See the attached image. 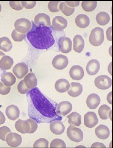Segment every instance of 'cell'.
<instances>
[{
	"label": "cell",
	"mask_w": 113,
	"mask_h": 148,
	"mask_svg": "<svg viewBox=\"0 0 113 148\" xmlns=\"http://www.w3.org/2000/svg\"><path fill=\"white\" fill-rule=\"evenodd\" d=\"M72 105L69 102L63 101L59 103L57 106L56 112L60 116H64L72 110Z\"/></svg>",
	"instance_id": "8"
},
{
	"label": "cell",
	"mask_w": 113,
	"mask_h": 148,
	"mask_svg": "<svg viewBox=\"0 0 113 148\" xmlns=\"http://www.w3.org/2000/svg\"><path fill=\"white\" fill-rule=\"evenodd\" d=\"M1 80L5 85L10 87L15 83L16 78L12 73L5 72L2 74Z\"/></svg>",
	"instance_id": "27"
},
{
	"label": "cell",
	"mask_w": 113,
	"mask_h": 148,
	"mask_svg": "<svg viewBox=\"0 0 113 148\" xmlns=\"http://www.w3.org/2000/svg\"><path fill=\"white\" fill-rule=\"evenodd\" d=\"M73 48L76 52L80 53L83 50L84 46V41L81 36L77 35L73 39Z\"/></svg>",
	"instance_id": "26"
},
{
	"label": "cell",
	"mask_w": 113,
	"mask_h": 148,
	"mask_svg": "<svg viewBox=\"0 0 113 148\" xmlns=\"http://www.w3.org/2000/svg\"><path fill=\"white\" fill-rule=\"evenodd\" d=\"M91 147H105V145L103 143L98 142L94 143L91 146Z\"/></svg>",
	"instance_id": "47"
},
{
	"label": "cell",
	"mask_w": 113,
	"mask_h": 148,
	"mask_svg": "<svg viewBox=\"0 0 113 148\" xmlns=\"http://www.w3.org/2000/svg\"><path fill=\"white\" fill-rule=\"evenodd\" d=\"M29 117L37 123H51L61 120L62 117L56 112L58 103L47 97L37 87L30 90L26 94Z\"/></svg>",
	"instance_id": "1"
},
{
	"label": "cell",
	"mask_w": 113,
	"mask_h": 148,
	"mask_svg": "<svg viewBox=\"0 0 113 148\" xmlns=\"http://www.w3.org/2000/svg\"><path fill=\"white\" fill-rule=\"evenodd\" d=\"M5 55V54L2 52L0 51V60L2 57Z\"/></svg>",
	"instance_id": "50"
},
{
	"label": "cell",
	"mask_w": 113,
	"mask_h": 148,
	"mask_svg": "<svg viewBox=\"0 0 113 148\" xmlns=\"http://www.w3.org/2000/svg\"><path fill=\"white\" fill-rule=\"evenodd\" d=\"M11 36L14 41H21L25 38L26 36V34L18 32L14 29L12 33Z\"/></svg>",
	"instance_id": "37"
},
{
	"label": "cell",
	"mask_w": 113,
	"mask_h": 148,
	"mask_svg": "<svg viewBox=\"0 0 113 148\" xmlns=\"http://www.w3.org/2000/svg\"><path fill=\"white\" fill-rule=\"evenodd\" d=\"M24 84L27 88L29 90L36 87L37 85V79L35 74L30 73L24 77Z\"/></svg>",
	"instance_id": "19"
},
{
	"label": "cell",
	"mask_w": 113,
	"mask_h": 148,
	"mask_svg": "<svg viewBox=\"0 0 113 148\" xmlns=\"http://www.w3.org/2000/svg\"><path fill=\"white\" fill-rule=\"evenodd\" d=\"M95 133L98 138L102 139H105L109 136L110 131L108 127L106 126L100 125L96 128Z\"/></svg>",
	"instance_id": "23"
},
{
	"label": "cell",
	"mask_w": 113,
	"mask_h": 148,
	"mask_svg": "<svg viewBox=\"0 0 113 148\" xmlns=\"http://www.w3.org/2000/svg\"><path fill=\"white\" fill-rule=\"evenodd\" d=\"M5 113L8 119L11 120H14L19 117L20 111L16 105H11L6 108Z\"/></svg>",
	"instance_id": "20"
},
{
	"label": "cell",
	"mask_w": 113,
	"mask_h": 148,
	"mask_svg": "<svg viewBox=\"0 0 113 148\" xmlns=\"http://www.w3.org/2000/svg\"><path fill=\"white\" fill-rule=\"evenodd\" d=\"M55 87L58 92L63 93L68 90L70 87V85L67 80L64 79H61L56 81Z\"/></svg>",
	"instance_id": "24"
},
{
	"label": "cell",
	"mask_w": 113,
	"mask_h": 148,
	"mask_svg": "<svg viewBox=\"0 0 113 148\" xmlns=\"http://www.w3.org/2000/svg\"><path fill=\"white\" fill-rule=\"evenodd\" d=\"M60 10L66 16L71 15L75 11V8L70 7L68 5L65 1L61 2L59 6Z\"/></svg>",
	"instance_id": "33"
},
{
	"label": "cell",
	"mask_w": 113,
	"mask_h": 148,
	"mask_svg": "<svg viewBox=\"0 0 113 148\" xmlns=\"http://www.w3.org/2000/svg\"><path fill=\"white\" fill-rule=\"evenodd\" d=\"M36 1H21L23 7L27 9H31L33 8L36 4Z\"/></svg>",
	"instance_id": "43"
},
{
	"label": "cell",
	"mask_w": 113,
	"mask_h": 148,
	"mask_svg": "<svg viewBox=\"0 0 113 148\" xmlns=\"http://www.w3.org/2000/svg\"><path fill=\"white\" fill-rule=\"evenodd\" d=\"M5 141L9 146L16 147L21 144L22 138L21 136L15 132H10L6 135Z\"/></svg>",
	"instance_id": "10"
},
{
	"label": "cell",
	"mask_w": 113,
	"mask_h": 148,
	"mask_svg": "<svg viewBox=\"0 0 113 148\" xmlns=\"http://www.w3.org/2000/svg\"><path fill=\"white\" fill-rule=\"evenodd\" d=\"M66 4L68 6L74 7L78 6L79 3V1H65Z\"/></svg>",
	"instance_id": "45"
},
{
	"label": "cell",
	"mask_w": 113,
	"mask_h": 148,
	"mask_svg": "<svg viewBox=\"0 0 113 148\" xmlns=\"http://www.w3.org/2000/svg\"><path fill=\"white\" fill-rule=\"evenodd\" d=\"M94 83L98 88L105 90L108 89L112 85V80L107 75H100L97 77L95 80Z\"/></svg>",
	"instance_id": "6"
},
{
	"label": "cell",
	"mask_w": 113,
	"mask_h": 148,
	"mask_svg": "<svg viewBox=\"0 0 113 148\" xmlns=\"http://www.w3.org/2000/svg\"><path fill=\"white\" fill-rule=\"evenodd\" d=\"M110 20L109 15L105 12H100L96 16L97 22L101 25L103 26L109 22Z\"/></svg>",
	"instance_id": "31"
},
{
	"label": "cell",
	"mask_w": 113,
	"mask_h": 148,
	"mask_svg": "<svg viewBox=\"0 0 113 148\" xmlns=\"http://www.w3.org/2000/svg\"><path fill=\"white\" fill-rule=\"evenodd\" d=\"M32 26L30 21L25 18L18 19L14 23L15 29L17 31L26 34L30 30Z\"/></svg>",
	"instance_id": "4"
},
{
	"label": "cell",
	"mask_w": 113,
	"mask_h": 148,
	"mask_svg": "<svg viewBox=\"0 0 113 148\" xmlns=\"http://www.w3.org/2000/svg\"><path fill=\"white\" fill-rule=\"evenodd\" d=\"M75 22L78 27L85 28L87 27L90 23V20L88 16L84 14H80L75 18Z\"/></svg>",
	"instance_id": "25"
},
{
	"label": "cell",
	"mask_w": 113,
	"mask_h": 148,
	"mask_svg": "<svg viewBox=\"0 0 113 148\" xmlns=\"http://www.w3.org/2000/svg\"><path fill=\"white\" fill-rule=\"evenodd\" d=\"M100 98L97 94L92 93L87 97L86 103L88 107L90 109H96L100 103Z\"/></svg>",
	"instance_id": "18"
},
{
	"label": "cell",
	"mask_w": 113,
	"mask_h": 148,
	"mask_svg": "<svg viewBox=\"0 0 113 148\" xmlns=\"http://www.w3.org/2000/svg\"><path fill=\"white\" fill-rule=\"evenodd\" d=\"M1 4H0V12H1Z\"/></svg>",
	"instance_id": "51"
},
{
	"label": "cell",
	"mask_w": 113,
	"mask_h": 148,
	"mask_svg": "<svg viewBox=\"0 0 113 148\" xmlns=\"http://www.w3.org/2000/svg\"><path fill=\"white\" fill-rule=\"evenodd\" d=\"M12 47V43L8 37H3L0 38V50L7 52L10 51Z\"/></svg>",
	"instance_id": "32"
},
{
	"label": "cell",
	"mask_w": 113,
	"mask_h": 148,
	"mask_svg": "<svg viewBox=\"0 0 113 148\" xmlns=\"http://www.w3.org/2000/svg\"><path fill=\"white\" fill-rule=\"evenodd\" d=\"M30 123L31 126V130L30 134L34 132L38 128L37 122L32 119H27Z\"/></svg>",
	"instance_id": "44"
},
{
	"label": "cell",
	"mask_w": 113,
	"mask_h": 148,
	"mask_svg": "<svg viewBox=\"0 0 113 148\" xmlns=\"http://www.w3.org/2000/svg\"><path fill=\"white\" fill-rule=\"evenodd\" d=\"M66 133L68 138L73 141L79 142L83 140V133L79 128L70 125L67 128Z\"/></svg>",
	"instance_id": "5"
},
{
	"label": "cell",
	"mask_w": 113,
	"mask_h": 148,
	"mask_svg": "<svg viewBox=\"0 0 113 148\" xmlns=\"http://www.w3.org/2000/svg\"><path fill=\"white\" fill-rule=\"evenodd\" d=\"M31 29L27 34V37L32 45L38 49H47L55 43V40L51 28L42 24L35 25L32 21Z\"/></svg>",
	"instance_id": "2"
},
{
	"label": "cell",
	"mask_w": 113,
	"mask_h": 148,
	"mask_svg": "<svg viewBox=\"0 0 113 148\" xmlns=\"http://www.w3.org/2000/svg\"><path fill=\"white\" fill-rule=\"evenodd\" d=\"M10 128L6 126H3L0 128V139L5 141V138L8 134L11 132Z\"/></svg>",
	"instance_id": "39"
},
{
	"label": "cell",
	"mask_w": 113,
	"mask_h": 148,
	"mask_svg": "<svg viewBox=\"0 0 113 148\" xmlns=\"http://www.w3.org/2000/svg\"><path fill=\"white\" fill-rule=\"evenodd\" d=\"M112 111L110 108L107 105L104 104L99 108L98 112L100 118L102 119H106L111 118Z\"/></svg>",
	"instance_id": "29"
},
{
	"label": "cell",
	"mask_w": 113,
	"mask_h": 148,
	"mask_svg": "<svg viewBox=\"0 0 113 148\" xmlns=\"http://www.w3.org/2000/svg\"><path fill=\"white\" fill-rule=\"evenodd\" d=\"M104 40L103 30L102 29L97 27L92 30L89 37L91 44L94 46H98L102 44Z\"/></svg>",
	"instance_id": "3"
},
{
	"label": "cell",
	"mask_w": 113,
	"mask_h": 148,
	"mask_svg": "<svg viewBox=\"0 0 113 148\" xmlns=\"http://www.w3.org/2000/svg\"><path fill=\"white\" fill-rule=\"evenodd\" d=\"M107 39L110 41H112V26L108 28L106 31Z\"/></svg>",
	"instance_id": "46"
},
{
	"label": "cell",
	"mask_w": 113,
	"mask_h": 148,
	"mask_svg": "<svg viewBox=\"0 0 113 148\" xmlns=\"http://www.w3.org/2000/svg\"><path fill=\"white\" fill-rule=\"evenodd\" d=\"M97 1H82L81 7L85 11L90 12L94 10L97 7Z\"/></svg>",
	"instance_id": "34"
},
{
	"label": "cell",
	"mask_w": 113,
	"mask_h": 148,
	"mask_svg": "<svg viewBox=\"0 0 113 148\" xmlns=\"http://www.w3.org/2000/svg\"><path fill=\"white\" fill-rule=\"evenodd\" d=\"M15 128L17 131L22 134H30L31 126L27 120H23L19 119L15 123Z\"/></svg>",
	"instance_id": "13"
},
{
	"label": "cell",
	"mask_w": 113,
	"mask_h": 148,
	"mask_svg": "<svg viewBox=\"0 0 113 148\" xmlns=\"http://www.w3.org/2000/svg\"><path fill=\"white\" fill-rule=\"evenodd\" d=\"M14 63L13 59L8 56L5 55L0 60V68L3 70L11 69Z\"/></svg>",
	"instance_id": "30"
},
{
	"label": "cell",
	"mask_w": 113,
	"mask_h": 148,
	"mask_svg": "<svg viewBox=\"0 0 113 148\" xmlns=\"http://www.w3.org/2000/svg\"><path fill=\"white\" fill-rule=\"evenodd\" d=\"M61 1H50L49 2L48 7L49 10L52 12H56L60 11L59 6Z\"/></svg>",
	"instance_id": "35"
},
{
	"label": "cell",
	"mask_w": 113,
	"mask_h": 148,
	"mask_svg": "<svg viewBox=\"0 0 113 148\" xmlns=\"http://www.w3.org/2000/svg\"><path fill=\"white\" fill-rule=\"evenodd\" d=\"M34 23L36 26L42 24L47 27L51 25L50 18L45 14L39 13L35 17Z\"/></svg>",
	"instance_id": "17"
},
{
	"label": "cell",
	"mask_w": 113,
	"mask_h": 148,
	"mask_svg": "<svg viewBox=\"0 0 113 148\" xmlns=\"http://www.w3.org/2000/svg\"><path fill=\"white\" fill-rule=\"evenodd\" d=\"M59 48L60 51L65 54L71 51L72 47V42L68 37H61L58 41Z\"/></svg>",
	"instance_id": "12"
},
{
	"label": "cell",
	"mask_w": 113,
	"mask_h": 148,
	"mask_svg": "<svg viewBox=\"0 0 113 148\" xmlns=\"http://www.w3.org/2000/svg\"><path fill=\"white\" fill-rule=\"evenodd\" d=\"M82 91V85L79 83L72 82L71 83L70 88L68 91V93L72 97H76L81 94Z\"/></svg>",
	"instance_id": "22"
},
{
	"label": "cell",
	"mask_w": 113,
	"mask_h": 148,
	"mask_svg": "<svg viewBox=\"0 0 113 148\" xmlns=\"http://www.w3.org/2000/svg\"><path fill=\"white\" fill-rule=\"evenodd\" d=\"M112 91L110 92L108 94L107 100L108 102L111 104H112Z\"/></svg>",
	"instance_id": "49"
},
{
	"label": "cell",
	"mask_w": 113,
	"mask_h": 148,
	"mask_svg": "<svg viewBox=\"0 0 113 148\" xmlns=\"http://www.w3.org/2000/svg\"><path fill=\"white\" fill-rule=\"evenodd\" d=\"M67 25L66 20L61 16H56L53 19L52 25L53 28L57 31H62Z\"/></svg>",
	"instance_id": "14"
},
{
	"label": "cell",
	"mask_w": 113,
	"mask_h": 148,
	"mask_svg": "<svg viewBox=\"0 0 113 148\" xmlns=\"http://www.w3.org/2000/svg\"><path fill=\"white\" fill-rule=\"evenodd\" d=\"M100 69V63L96 59H93L90 60L86 66V71L89 75H95L98 72Z\"/></svg>",
	"instance_id": "16"
},
{
	"label": "cell",
	"mask_w": 113,
	"mask_h": 148,
	"mask_svg": "<svg viewBox=\"0 0 113 148\" xmlns=\"http://www.w3.org/2000/svg\"><path fill=\"white\" fill-rule=\"evenodd\" d=\"M50 128L51 132L54 134L60 135L64 132L65 127L61 122L55 120L51 122L50 125Z\"/></svg>",
	"instance_id": "21"
},
{
	"label": "cell",
	"mask_w": 113,
	"mask_h": 148,
	"mask_svg": "<svg viewBox=\"0 0 113 148\" xmlns=\"http://www.w3.org/2000/svg\"><path fill=\"white\" fill-rule=\"evenodd\" d=\"M5 120V118L3 113L0 111V126L4 123Z\"/></svg>",
	"instance_id": "48"
},
{
	"label": "cell",
	"mask_w": 113,
	"mask_h": 148,
	"mask_svg": "<svg viewBox=\"0 0 113 148\" xmlns=\"http://www.w3.org/2000/svg\"><path fill=\"white\" fill-rule=\"evenodd\" d=\"M11 88L3 84L0 81V94L5 95L8 94L10 92Z\"/></svg>",
	"instance_id": "42"
},
{
	"label": "cell",
	"mask_w": 113,
	"mask_h": 148,
	"mask_svg": "<svg viewBox=\"0 0 113 148\" xmlns=\"http://www.w3.org/2000/svg\"><path fill=\"white\" fill-rule=\"evenodd\" d=\"M68 63L67 57L61 54L56 56L52 61V64L53 67L58 70H62L66 68Z\"/></svg>",
	"instance_id": "7"
},
{
	"label": "cell",
	"mask_w": 113,
	"mask_h": 148,
	"mask_svg": "<svg viewBox=\"0 0 113 148\" xmlns=\"http://www.w3.org/2000/svg\"><path fill=\"white\" fill-rule=\"evenodd\" d=\"M65 143L60 139L56 138L52 140L50 143L51 147H66Z\"/></svg>",
	"instance_id": "38"
},
{
	"label": "cell",
	"mask_w": 113,
	"mask_h": 148,
	"mask_svg": "<svg viewBox=\"0 0 113 148\" xmlns=\"http://www.w3.org/2000/svg\"><path fill=\"white\" fill-rule=\"evenodd\" d=\"M66 117L68 118V122L70 125L78 126L81 124V116L76 112L71 113Z\"/></svg>",
	"instance_id": "28"
},
{
	"label": "cell",
	"mask_w": 113,
	"mask_h": 148,
	"mask_svg": "<svg viewBox=\"0 0 113 148\" xmlns=\"http://www.w3.org/2000/svg\"><path fill=\"white\" fill-rule=\"evenodd\" d=\"M9 4L12 8L16 10H20L23 8L21 1H10Z\"/></svg>",
	"instance_id": "41"
},
{
	"label": "cell",
	"mask_w": 113,
	"mask_h": 148,
	"mask_svg": "<svg viewBox=\"0 0 113 148\" xmlns=\"http://www.w3.org/2000/svg\"><path fill=\"white\" fill-rule=\"evenodd\" d=\"M49 142L46 139L42 138L37 140L34 143V147H48Z\"/></svg>",
	"instance_id": "36"
},
{
	"label": "cell",
	"mask_w": 113,
	"mask_h": 148,
	"mask_svg": "<svg viewBox=\"0 0 113 148\" xmlns=\"http://www.w3.org/2000/svg\"><path fill=\"white\" fill-rule=\"evenodd\" d=\"M69 74L71 78L75 80H80L83 77L84 72L83 68L78 65H74L70 69Z\"/></svg>",
	"instance_id": "15"
},
{
	"label": "cell",
	"mask_w": 113,
	"mask_h": 148,
	"mask_svg": "<svg viewBox=\"0 0 113 148\" xmlns=\"http://www.w3.org/2000/svg\"><path fill=\"white\" fill-rule=\"evenodd\" d=\"M98 122V119L94 112L89 111L84 115V122L86 127L90 128H92L97 125Z\"/></svg>",
	"instance_id": "11"
},
{
	"label": "cell",
	"mask_w": 113,
	"mask_h": 148,
	"mask_svg": "<svg viewBox=\"0 0 113 148\" xmlns=\"http://www.w3.org/2000/svg\"><path fill=\"white\" fill-rule=\"evenodd\" d=\"M17 89L18 92L22 94L27 93L30 90L25 86L23 80L21 81L18 84Z\"/></svg>",
	"instance_id": "40"
},
{
	"label": "cell",
	"mask_w": 113,
	"mask_h": 148,
	"mask_svg": "<svg viewBox=\"0 0 113 148\" xmlns=\"http://www.w3.org/2000/svg\"><path fill=\"white\" fill-rule=\"evenodd\" d=\"M29 70L28 66L24 62L17 64L14 67L12 71L18 79H21L27 74Z\"/></svg>",
	"instance_id": "9"
}]
</instances>
